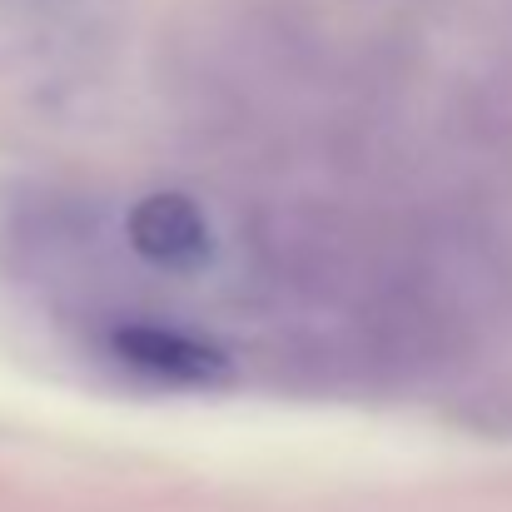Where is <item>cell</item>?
Returning a JSON list of instances; mask_svg holds the SVG:
<instances>
[{"label":"cell","instance_id":"1","mask_svg":"<svg viewBox=\"0 0 512 512\" xmlns=\"http://www.w3.org/2000/svg\"><path fill=\"white\" fill-rule=\"evenodd\" d=\"M110 348L125 368H135L150 383H170V388H219L234 378V363L219 343L160 329V324H125L110 334Z\"/></svg>","mask_w":512,"mask_h":512},{"label":"cell","instance_id":"2","mask_svg":"<svg viewBox=\"0 0 512 512\" xmlns=\"http://www.w3.org/2000/svg\"><path fill=\"white\" fill-rule=\"evenodd\" d=\"M125 234H130V249L155 269H199L214 259V234H209L204 209L174 189L145 194L130 209Z\"/></svg>","mask_w":512,"mask_h":512}]
</instances>
